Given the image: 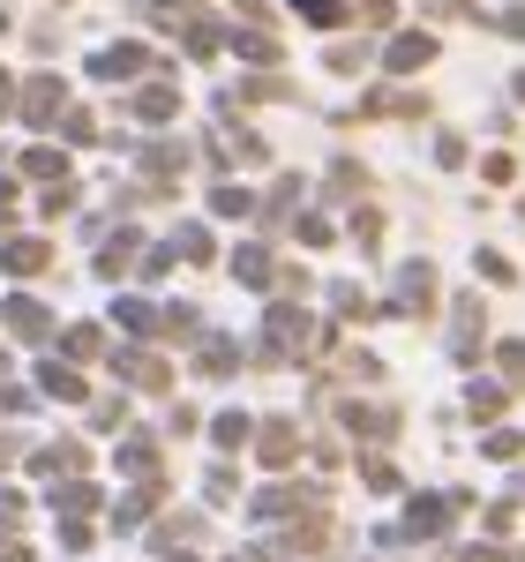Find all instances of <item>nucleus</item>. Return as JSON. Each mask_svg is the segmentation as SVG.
Here are the masks:
<instances>
[{
  "instance_id": "nucleus-1",
  "label": "nucleus",
  "mask_w": 525,
  "mask_h": 562,
  "mask_svg": "<svg viewBox=\"0 0 525 562\" xmlns=\"http://www.w3.org/2000/svg\"><path fill=\"white\" fill-rule=\"evenodd\" d=\"M308 338H323V330H315V323H308V307L293 301V293H286V301H270V315H262V360H286V352L301 346V352H315L308 346Z\"/></svg>"
},
{
  "instance_id": "nucleus-2",
  "label": "nucleus",
  "mask_w": 525,
  "mask_h": 562,
  "mask_svg": "<svg viewBox=\"0 0 525 562\" xmlns=\"http://www.w3.org/2000/svg\"><path fill=\"white\" fill-rule=\"evenodd\" d=\"M15 113H23L31 128H60V113H68V83H60V76H31V83L15 90Z\"/></svg>"
},
{
  "instance_id": "nucleus-3",
  "label": "nucleus",
  "mask_w": 525,
  "mask_h": 562,
  "mask_svg": "<svg viewBox=\"0 0 525 562\" xmlns=\"http://www.w3.org/2000/svg\"><path fill=\"white\" fill-rule=\"evenodd\" d=\"M458 503H466V495H413V503H405V525H398V540H443Z\"/></svg>"
},
{
  "instance_id": "nucleus-4",
  "label": "nucleus",
  "mask_w": 525,
  "mask_h": 562,
  "mask_svg": "<svg viewBox=\"0 0 525 562\" xmlns=\"http://www.w3.org/2000/svg\"><path fill=\"white\" fill-rule=\"evenodd\" d=\"M143 68H158V53H150V45H135V38L98 45V53H90V76H98V83H129V76H143Z\"/></svg>"
},
{
  "instance_id": "nucleus-5",
  "label": "nucleus",
  "mask_w": 525,
  "mask_h": 562,
  "mask_svg": "<svg viewBox=\"0 0 525 562\" xmlns=\"http://www.w3.org/2000/svg\"><path fill=\"white\" fill-rule=\"evenodd\" d=\"M436 262H405V270H398V293H391V315H405V323H413V315H428V307H436Z\"/></svg>"
},
{
  "instance_id": "nucleus-6",
  "label": "nucleus",
  "mask_w": 525,
  "mask_h": 562,
  "mask_svg": "<svg viewBox=\"0 0 525 562\" xmlns=\"http://www.w3.org/2000/svg\"><path fill=\"white\" fill-rule=\"evenodd\" d=\"M481 330H488V315H481V293H458V307H450V360H481Z\"/></svg>"
},
{
  "instance_id": "nucleus-7",
  "label": "nucleus",
  "mask_w": 525,
  "mask_h": 562,
  "mask_svg": "<svg viewBox=\"0 0 525 562\" xmlns=\"http://www.w3.org/2000/svg\"><path fill=\"white\" fill-rule=\"evenodd\" d=\"M428 60H436V31H398V38L383 45V68H391V76H421Z\"/></svg>"
},
{
  "instance_id": "nucleus-8",
  "label": "nucleus",
  "mask_w": 525,
  "mask_h": 562,
  "mask_svg": "<svg viewBox=\"0 0 525 562\" xmlns=\"http://www.w3.org/2000/svg\"><path fill=\"white\" fill-rule=\"evenodd\" d=\"M293 450H301V420H262V428H256V458L270 465V473H286Z\"/></svg>"
},
{
  "instance_id": "nucleus-9",
  "label": "nucleus",
  "mask_w": 525,
  "mask_h": 562,
  "mask_svg": "<svg viewBox=\"0 0 525 562\" xmlns=\"http://www.w3.org/2000/svg\"><path fill=\"white\" fill-rule=\"evenodd\" d=\"M113 375L135 383V390H166V383H174V368H166L158 352H113Z\"/></svg>"
},
{
  "instance_id": "nucleus-10",
  "label": "nucleus",
  "mask_w": 525,
  "mask_h": 562,
  "mask_svg": "<svg viewBox=\"0 0 525 562\" xmlns=\"http://www.w3.org/2000/svg\"><path fill=\"white\" fill-rule=\"evenodd\" d=\"M338 420H346L353 435H368V442H391V435H398V413H391V405H360V397H353V405H338Z\"/></svg>"
},
{
  "instance_id": "nucleus-11",
  "label": "nucleus",
  "mask_w": 525,
  "mask_h": 562,
  "mask_svg": "<svg viewBox=\"0 0 525 562\" xmlns=\"http://www.w3.org/2000/svg\"><path fill=\"white\" fill-rule=\"evenodd\" d=\"M129 113L143 121V128H166V121H180V90H166V83L135 90V98H129Z\"/></svg>"
},
{
  "instance_id": "nucleus-12",
  "label": "nucleus",
  "mask_w": 525,
  "mask_h": 562,
  "mask_svg": "<svg viewBox=\"0 0 525 562\" xmlns=\"http://www.w3.org/2000/svg\"><path fill=\"white\" fill-rule=\"evenodd\" d=\"M0 323H8V330H15L23 346H38V338H53V315H45L38 301H8V307H0Z\"/></svg>"
},
{
  "instance_id": "nucleus-13",
  "label": "nucleus",
  "mask_w": 525,
  "mask_h": 562,
  "mask_svg": "<svg viewBox=\"0 0 525 562\" xmlns=\"http://www.w3.org/2000/svg\"><path fill=\"white\" fill-rule=\"evenodd\" d=\"M38 473L45 480H83V442H76V435L45 442V450H38Z\"/></svg>"
},
{
  "instance_id": "nucleus-14",
  "label": "nucleus",
  "mask_w": 525,
  "mask_h": 562,
  "mask_svg": "<svg viewBox=\"0 0 525 562\" xmlns=\"http://www.w3.org/2000/svg\"><path fill=\"white\" fill-rule=\"evenodd\" d=\"M233 278H241V285H262V293H278V262H270V248H256V240L233 248Z\"/></svg>"
},
{
  "instance_id": "nucleus-15",
  "label": "nucleus",
  "mask_w": 525,
  "mask_h": 562,
  "mask_svg": "<svg viewBox=\"0 0 525 562\" xmlns=\"http://www.w3.org/2000/svg\"><path fill=\"white\" fill-rule=\"evenodd\" d=\"M38 390H45V397H60V405H83V375H76L68 360H45V368H38Z\"/></svg>"
},
{
  "instance_id": "nucleus-16",
  "label": "nucleus",
  "mask_w": 525,
  "mask_h": 562,
  "mask_svg": "<svg viewBox=\"0 0 525 562\" xmlns=\"http://www.w3.org/2000/svg\"><path fill=\"white\" fill-rule=\"evenodd\" d=\"M45 262H53L45 240H8V248H0V270H15V278H38Z\"/></svg>"
},
{
  "instance_id": "nucleus-17",
  "label": "nucleus",
  "mask_w": 525,
  "mask_h": 562,
  "mask_svg": "<svg viewBox=\"0 0 525 562\" xmlns=\"http://www.w3.org/2000/svg\"><path fill=\"white\" fill-rule=\"evenodd\" d=\"M360 113H383V121H413V113H428V98H413V90H376V98H360Z\"/></svg>"
},
{
  "instance_id": "nucleus-18",
  "label": "nucleus",
  "mask_w": 525,
  "mask_h": 562,
  "mask_svg": "<svg viewBox=\"0 0 525 562\" xmlns=\"http://www.w3.org/2000/svg\"><path fill=\"white\" fill-rule=\"evenodd\" d=\"M225 45H233L248 68H278V38H270V31H225Z\"/></svg>"
},
{
  "instance_id": "nucleus-19",
  "label": "nucleus",
  "mask_w": 525,
  "mask_h": 562,
  "mask_svg": "<svg viewBox=\"0 0 525 562\" xmlns=\"http://www.w3.org/2000/svg\"><path fill=\"white\" fill-rule=\"evenodd\" d=\"M308 503H315V487H270V495H256V518H293Z\"/></svg>"
},
{
  "instance_id": "nucleus-20",
  "label": "nucleus",
  "mask_w": 525,
  "mask_h": 562,
  "mask_svg": "<svg viewBox=\"0 0 525 562\" xmlns=\"http://www.w3.org/2000/svg\"><path fill=\"white\" fill-rule=\"evenodd\" d=\"M53 510H60V518H90V510H98V487H90V480H68V487L53 495Z\"/></svg>"
},
{
  "instance_id": "nucleus-21",
  "label": "nucleus",
  "mask_w": 525,
  "mask_h": 562,
  "mask_svg": "<svg viewBox=\"0 0 525 562\" xmlns=\"http://www.w3.org/2000/svg\"><path fill=\"white\" fill-rule=\"evenodd\" d=\"M293 15L315 23V31H331V23H346V15H353V0H293Z\"/></svg>"
},
{
  "instance_id": "nucleus-22",
  "label": "nucleus",
  "mask_w": 525,
  "mask_h": 562,
  "mask_svg": "<svg viewBox=\"0 0 525 562\" xmlns=\"http://www.w3.org/2000/svg\"><path fill=\"white\" fill-rule=\"evenodd\" d=\"M196 368H203V375H233V368H241V352H233V338H203V352H196Z\"/></svg>"
},
{
  "instance_id": "nucleus-23",
  "label": "nucleus",
  "mask_w": 525,
  "mask_h": 562,
  "mask_svg": "<svg viewBox=\"0 0 525 562\" xmlns=\"http://www.w3.org/2000/svg\"><path fill=\"white\" fill-rule=\"evenodd\" d=\"M503 405H511V390H503V383H473V390H466V413H473V420H495Z\"/></svg>"
},
{
  "instance_id": "nucleus-24",
  "label": "nucleus",
  "mask_w": 525,
  "mask_h": 562,
  "mask_svg": "<svg viewBox=\"0 0 525 562\" xmlns=\"http://www.w3.org/2000/svg\"><path fill=\"white\" fill-rule=\"evenodd\" d=\"M143 166H150L158 180H174L180 166H188V143H150V150H143Z\"/></svg>"
},
{
  "instance_id": "nucleus-25",
  "label": "nucleus",
  "mask_w": 525,
  "mask_h": 562,
  "mask_svg": "<svg viewBox=\"0 0 525 562\" xmlns=\"http://www.w3.org/2000/svg\"><path fill=\"white\" fill-rule=\"evenodd\" d=\"M211 211H219V217H248V211H256V195L233 188V180H219V188H211Z\"/></svg>"
},
{
  "instance_id": "nucleus-26",
  "label": "nucleus",
  "mask_w": 525,
  "mask_h": 562,
  "mask_svg": "<svg viewBox=\"0 0 525 562\" xmlns=\"http://www.w3.org/2000/svg\"><path fill=\"white\" fill-rule=\"evenodd\" d=\"M331 307H338V323H368V315H376V301H368L360 285H338V293H331Z\"/></svg>"
},
{
  "instance_id": "nucleus-27",
  "label": "nucleus",
  "mask_w": 525,
  "mask_h": 562,
  "mask_svg": "<svg viewBox=\"0 0 525 562\" xmlns=\"http://www.w3.org/2000/svg\"><path fill=\"white\" fill-rule=\"evenodd\" d=\"M60 352H68V360H98V352H105V338H98V323H76V330L60 338Z\"/></svg>"
},
{
  "instance_id": "nucleus-28",
  "label": "nucleus",
  "mask_w": 525,
  "mask_h": 562,
  "mask_svg": "<svg viewBox=\"0 0 525 562\" xmlns=\"http://www.w3.org/2000/svg\"><path fill=\"white\" fill-rule=\"evenodd\" d=\"M211 435H219V450H241V442L256 435V420H248V413H219V420H211Z\"/></svg>"
},
{
  "instance_id": "nucleus-29",
  "label": "nucleus",
  "mask_w": 525,
  "mask_h": 562,
  "mask_svg": "<svg viewBox=\"0 0 525 562\" xmlns=\"http://www.w3.org/2000/svg\"><path fill=\"white\" fill-rule=\"evenodd\" d=\"M293 211H301V180L286 173V180H278V188H270V203H262V217L278 225V217H293Z\"/></svg>"
},
{
  "instance_id": "nucleus-30",
  "label": "nucleus",
  "mask_w": 525,
  "mask_h": 562,
  "mask_svg": "<svg viewBox=\"0 0 525 562\" xmlns=\"http://www.w3.org/2000/svg\"><path fill=\"white\" fill-rule=\"evenodd\" d=\"M360 480H368L376 495H398V465L383 458V450H376V458H360Z\"/></svg>"
},
{
  "instance_id": "nucleus-31",
  "label": "nucleus",
  "mask_w": 525,
  "mask_h": 562,
  "mask_svg": "<svg viewBox=\"0 0 525 562\" xmlns=\"http://www.w3.org/2000/svg\"><path fill=\"white\" fill-rule=\"evenodd\" d=\"M346 225H353V240H360V256H376V248H383V217H376V211H353Z\"/></svg>"
},
{
  "instance_id": "nucleus-32",
  "label": "nucleus",
  "mask_w": 525,
  "mask_h": 562,
  "mask_svg": "<svg viewBox=\"0 0 525 562\" xmlns=\"http://www.w3.org/2000/svg\"><path fill=\"white\" fill-rule=\"evenodd\" d=\"M121 330H135V338H150V330H166V315H150L143 301H121Z\"/></svg>"
},
{
  "instance_id": "nucleus-33",
  "label": "nucleus",
  "mask_w": 525,
  "mask_h": 562,
  "mask_svg": "<svg viewBox=\"0 0 525 562\" xmlns=\"http://www.w3.org/2000/svg\"><path fill=\"white\" fill-rule=\"evenodd\" d=\"M135 256V233H121V240H105V256H98V278H121Z\"/></svg>"
},
{
  "instance_id": "nucleus-34",
  "label": "nucleus",
  "mask_w": 525,
  "mask_h": 562,
  "mask_svg": "<svg viewBox=\"0 0 525 562\" xmlns=\"http://www.w3.org/2000/svg\"><path fill=\"white\" fill-rule=\"evenodd\" d=\"M473 270H481L488 285H518V270H511V256H495V248H481V256H473Z\"/></svg>"
},
{
  "instance_id": "nucleus-35",
  "label": "nucleus",
  "mask_w": 525,
  "mask_h": 562,
  "mask_svg": "<svg viewBox=\"0 0 525 562\" xmlns=\"http://www.w3.org/2000/svg\"><path fill=\"white\" fill-rule=\"evenodd\" d=\"M518 450H525V435H511V428H488V442H481V458H495V465L518 458Z\"/></svg>"
},
{
  "instance_id": "nucleus-36",
  "label": "nucleus",
  "mask_w": 525,
  "mask_h": 562,
  "mask_svg": "<svg viewBox=\"0 0 525 562\" xmlns=\"http://www.w3.org/2000/svg\"><path fill=\"white\" fill-rule=\"evenodd\" d=\"M323 60H331V68H338V76H360V68H368V45H331V53H323Z\"/></svg>"
},
{
  "instance_id": "nucleus-37",
  "label": "nucleus",
  "mask_w": 525,
  "mask_h": 562,
  "mask_svg": "<svg viewBox=\"0 0 525 562\" xmlns=\"http://www.w3.org/2000/svg\"><path fill=\"white\" fill-rule=\"evenodd\" d=\"M180 256L188 262H211V233H203V225H180V240H174Z\"/></svg>"
},
{
  "instance_id": "nucleus-38",
  "label": "nucleus",
  "mask_w": 525,
  "mask_h": 562,
  "mask_svg": "<svg viewBox=\"0 0 525 562\" xmlns=\"http://www.w3.org/2000/svg\"><path fill=\"white\" fill-rule=\"evenodd\" d=\"M60 166H68V158H60V150H45V143L31 150V158H23V173H31V180H53Z\"/></svg>"
},
{
  "instance_id": "nucleus-39",
  "label": "nucleus",
  "mask_w": 525,
  "mask_h": 562,
  "mask_svg": "<svg viewBox=\"0 0 525 562\" xmlns=\"http://www.w3.org/2000/svg\"><path fill=\"white\" fill-rule=\"evenodd\" d=\"M481 173L495 180V188H511V180H518V158H511V150H495V158H481Z\"/></svg>"
},
{
  "instance_id": "nucleus-40",
  "label": "nucleus",
  "mask_w": 525,
  "mask_h": 562,
  "mask_svg": "<svg viewBox=\"0 0 525 562\" xmlns=\"http://www.w3.org/2000/svg\"><path fill=\"white\" fill-rule=\"evenodd\" d=\"M60 128H68V143H90V135H98V121H90L83 105H68V113H60Z\"/></svg>"
},
{
  "instance_id": "nucleus-41",
  "label": "nucleus",
  "mask_w": 525,
  "mask_h": 562,
  "mask_svg": "<svg viewBox=\"0 0 525 562\" xmlns=\"http://www.w3.org/2000/svg\"><path fill=\"white\" fill-rule=\"evenodd\" d=\"M353 15H360V23H376V31H383V23H391V15H398V0H353Z\"/></svg>"
},
{
  "instance_id": "nucleus-42",
  "label": "nucleus",
  "mask_w": 525,
  "mask_h": 562,
  "mask_svg": "<svg viewBox=\"0 0 525 562\" xmlns=\"http://www.w3.org/2000/svg\"><path fill=\"white\" fill-rule=\"evenodd\" d=\"M368 173H353V158H338V173H331V195H360Z\"/></svg>"
},
{
  "instance_id": "nucleus-43",
  "label": "nucleus",
  "mask_w": 525,
  "mask_h": 562,
  "mask_svg": "<svg viewBox=\"0 0 525 562\" xmlns=\"http://www.w3.org/2000/svg\"><path fill=\"white\" fill-rule=\"evenodd\" d=\"M495 360H503V375L518 383V375H525V338H511V346H495Z\"/></svg>"
},
{
  "instance_id": "nucleus-44",
  "label": "nucleus",
  "mask_w": 525,
  "mask_h": 562,
  "mask_svg": "<svg viewBox=\"0 0 525 562\" xmlns=\"http://www.w3.org/2000/svg\"><path fill=\"white\" fill-rule=\"evenodd\" d=\"M90 428H129V405H121V397H113V405H98V413H90Z\"/></svg>"
},
{
  "instance_id": "nucleus-45",
  "label": "nucleus",
  "mask_w": 525,
  "mask_h": 562,
  "mask_svg": "<svg viewBox=\"0 0 525 562\" xmlns=\"http://www.w3.org/2000/svg\"><path fill=\"white\" fill-rule=\"evenodd\" d=\"M60 211H76V188L60 180V188H45V217H60Z\"/></svg>"
},
{
  "instance_id": "nucleus-46",
  "label": "nucleus",
  "mask_w": 525,
  "mask_h": 562,
  "mask_svg": "<svg viewBox=\"0 0 525 562\" xmlns=\"http://www.w3.org/2000/svg\"><path fill=\"white\" fill-rule=\"evenodd\" d=\"M293 233H301L308 248H331V225H323V217H301V225H293Z\"/></svg>"
},
{
  "instance_id": "nucleus-47",
  "label": "nucleus",
  "mask_w": 525,
  "mask_h": 562,
  "mask_svg": "<svg viewBox=\"0 0 525 562\" xmlns=\"http://www.w3.org/2000/svg\"><path fill=\"white\" fill-rule=\"evenodd\" d=\"M458 562H503V548H495V540H473V548H466Z\"/></svg>"
},
{
  "instance_id": "nucleus-48",
  "label": "nucleus",
  "mask_w": 525,
  "mask_h": 562,
  "mask_svg": "<svg viewBox=\"0 0 525 562\" xmlns=\"http://www.w3.org/2000/svg\"><path fill=\"white\" fill-rule=\"evenodd\" d=\"M495 31H511V38H525V8H503V15H495Z\"/></svg>"
},
{
  "instance_id": "nucleus-49",
  "label": "nucleus",
  "mask_w": 525,
  "mask_h": 562,
  "mask_svg": "<svg viewBox=\"0 0 525 562\" xmlns=\"http://www.w3.org/2000/svg\"><path fill=\"white\" fill-rule=\"evenodd\" d=\"M0 413H31V397L23 390H0Z\"/></svg>"
},
{
  "instance_id": "nucleus-50",
  "label": "nucleus",
  "mask_w": 525,
  "mask_h": 562,
  "mask_svg": "<svg viewBox=\"0 0 525 562\" xmlns=\"http://www.w3.org/2000/svg\"><path fill=\"white\" fill-rule=\"evenodd\" d=\"M8 113H15V83L0 76V121H8Z\"/></svg>"
},
{
  "instance_id": "nucleus-51",
  "label": "nucleus",
  "mask_w": 525,
  "mask_h": 562,
  "mask_svg": "<svg viewBox=\"0 0 525 562\" xmlns=\"http://www.w3.org/2000/svg\"><path fill=\"white\" fill-rule=\"evenodd\" d=\"M15 450H23V442H15V435H0V465H15Z\"/></svg>"
},
{
  "instance_id": "nucleus-52",
  "label": "nucleus",
  "mask_w": 525,
  "mask_h": 562,
  "mask_svg": "<svg viewBox=\"0 0 525 562\" xmlns=\"http://www.w3.org/2000/svg\"><path fill=\"white\" fill-rule=\"evenodd\" d=\"M511 90H518V105H525V76H518V83H511Z\"/></svg>"
},
{
  "instance_id": "nucleus-53",
  "label": "nucleus",
  "mask_w": 525,
  "mask_h": 562,
  "mask_svg": "<svg viewBox=\"0 0 525 562\" xmlns=\"http://www.w3.org/2000/svg\"><path fill=\"white\" fill-rule=\"evenodd\" d=\"M0 375H8V352H0Z\"/></svg>"
},
{
  "instance_id": "nucleus-54",
  "label": "nucleus",
  "mask_w": 525,
  "mask_h": 562,
  "mask_svg": "<svg viewBox=\"0 0 525 562\" xmlns=\"http://www.w3.org/2000/svg\"><path fill=\"white\" fill-rule=\"evenodd\" d=\"M0 31H8V8H0Z\"/></svg>"
},
{
  "instance_id": "nucleus-55",
  "label": "nucleus",
  "mask_w": 525,
  "mask_h": 562,
  "mask_svg": "<svg viewBox=\"0 0 525 562\" xmlns=\"http://www.w3.org/2000/svg\"><path fill=\"white\" fill-rule=\"evenodd\" d=\"M233 562H256V555H233Z\"/></svg>"
},
{
  "instance_id": "nucleus-56",
  "label": "nucleus",
  "mask_w": 525,
  "mask_h": 562,
  "mask_svg": "<svg viewBox=\"0 0 525 562\" xmlns=\"http://www.w3.org/2000/svg\"><path fill=\"white\" fill-rule=\"evenodd\" d=\"M518 495H525V487H518Z\"/></svg>"
}]
</instances>
